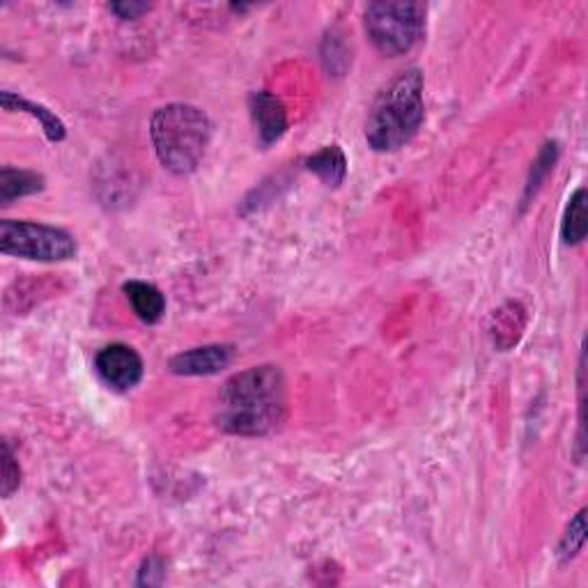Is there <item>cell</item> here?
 Masks as SVG:
<instances>
[{
  "mask_svg": "<svg viewBox=\"0 0 588 588\" xmlns=\"http://www.w3.org/2000/svg\"><path fill=\"white\" fill-rule=\"evenodd\" d=\"M288 419V382L278 366L232 375L219 393V425L228 435L265 437Z\"/></svg>",
  "mask_w": 588,
  "mask_h": 588,
  "instance_id": "obj_1",
  "label": "cell"
},
{
  "mask_svg": "<svg viewBox=\"0 0 588 588\" xmlns=\"http://www.w3.org/2000/svg\"><path fill=\"white\" fill-rule=\"evenodd\" d=\"M423 88L421 69H407L379 92L366 120V141L375 152L400 150L419 134L425 115Z\"/></svg>",
  "mask_w": 588,
  "mask_h": 588,
  "instance_id": "obj_2",
  "label": "cell"
},
{
  "mask_svg": "<svg viewBox=\"0 0 588 588\" xmlns=\"http://www.w3.org/2000/svg\"><path fill=\"white\" fill-rule=\"evenodd\" d=\"M150 136L161 166L173 175H191L203 161L212 122L191 104H168L152 115Z\"/></svg>",
  "mask_w": 588,
  "mask_h": 588,
  "instance_id": "obj_3",
  "label": "cell"
},
{
  "mask_svg": "<svg viewBox=\"0 0 588 588\" xmlns=\"http://www.w3.org/2000/svg\"><path fill=\"white\" fill-rule=\"evenodd\" d=\"M370 42L384 56H402L421 42L425 33V5L423 3H370L363 14Z\"/></svg>",
  "mask_w": 588,
  "mask_h": 588,
  "instance_id": "obj_4",
  "label": "cell"
},
{
  "mask_svg": "<svg viewBox=\"0 0 588 588\" xmlns=\"http://www.w3.org/2000/svg\"><path fill=\"white\" fill-rule=\"evenodd\" d=\"M0 251L23 260L63 262L76 255V242L69 232L60 228L5 219L0 223Z\"/></svg>",
  "mask_w": 588,
  "mask_h": 588,
  "instance_id": "obj_5",
  "label": "cell"
},
{
  "mask_svg": "<svg viewBox=\"0 0 588 588\" xmlns=\"http://www.w3.org/2000/svg\"><path fill=\"white\" fill-rule=\"evenodd\" d=\"M95 366L104 382L108 386H113L115 391L134 389L143 377V359L138 357L134 347L122 343L104 347V350L97 354Z\"/></svg>",
  "mask_w": 588,
  "mask_h": 588,
  "instance_id": "obj_6",
  "label": "cell"
},
{
  "mask_svg": "<svg viewBox=\"0 0 588 588\" xmlns=\"http://www.w3.org/2000/svg\"><path fill=\"white\" fill-rule=\"evenodd\" d=\"M235 359V347L232 345H205L193 347V350L175 354L168 361L170 373L184 377H200V375H216L223 368H228Z\"/></svg>",
  "mask_w": 588,
  "mask_h": 588,
  "instance_id": "obj_7",
  "label": "cell"
},
{
  "mask_svg": "<svg viewBox=\"0 0 588 588\" xmlns=\"http://www.w3.org/2000/svg\"><path fill=\"white\" fill-rule=\"evenodd\" d=\"M249 108L255 127H258V138L262 145H272L285 134V129H288V113H285V106L274 95H269V92H253L249 97Z\"/></svg>",
  "mask_w": 588,
  "mask_h": 588,
  "instance_id": "obj_8",
  "label": "cell"
},
{
  "mask_svg": "<svg viewBox=\"0 0 588 588\" xmlns=\"http://www.w3.org/2000/svg\"><path fill=\"white\" fill-rule=\"evenodd\" d=\"M125 294L129 299L134 313L147 324H157L166 313V299L154 285L145 281H129L125 283Z\"/></svg>",
  "mask_w": 588,
  "mask_h": 588,
  "instance_id": "obj_9",
  "label": "cell"
},
{
  "mask_svg": "<svg viewBox=\"0 0 588 588\" xmlns=\"http://www.w3.org/2000/svg\"><path fill=\"white\" fill-rule=\"evenodd\" d=\"M0 102H3L5 111H10V113L12 111H26V113L33 115V118L40 120V125H42L44 134H46V138H49V141L58 143V141H63V138H65L67 131H65L63 120H60L53 111H49L46 106L28 102V99L14 95V92H10V90H5L3 95H0Z\"/></svg>",
  "mask_w": 588,
  "mask_h": 588,
  "instance_id": "obj_10",
  "label": "cell"
},
{
  "mask_svg": "<svg viewBox=\"0 0 588 588\" xmlns=\"http://www.w3.org/2000/svg\"><path fill=\"white\" fill-rule=\"evenodd\" d=\"M44 189V177L33 170H19L5 166L0 170V200L3 205H10L12 200L33 196Z\"/></svg>",
  "mask_w": 588,
  "mask_h": 588,
  "instance_id": "obj_11",
  "label": "cell"
},
{
  "mask_svg": "<svg viewBox=\"0 0 588 588\" xmlns=\"http://www.w3.org/2000/svg\"><path fill=\"white\" fill-rule=\"evenodd\" d=\"M306 168L320 177L327 187H340L347 175V159L338 145H327L306 159Z\"/></svg>",
  "mask_w": 588,
  "mask_h": 588,
  "instance_id": "obj_12",
  "label": "cell"
},
{
  "mask_svg": "<svg viewBox=\"0 0 588 588\" xmlns=\"http://www.w3.org/2000/svg\"><path fill=\"white\" fill-rule=\"evenodd\" d=\"M586 189H577L575 196L570 198V205L566 210V219H563V228H561V235H563V242L575 246V244H582L584 237H586Z\"/></svg>",
  "mask_w": 588,
  "mask_h": 588,
  "instance_id": "obj_13",
  "label": "cell"
},
{
  "mask_svg": "<svg viewBox=\"0 0 588 588\" xmlns=\"http://www.w3.org/2000/svg\"><path fill=\"white\" fill-rule=\"evenodd\" d=\"M584 543H586V510H579L575 520L568 524V529L561 538V545H559L561 563H568L570 559H575V556L582 552Z\"/></svg>",
  "mask_w": 588,
  "mask_h": 588,
  "instance_id": "obj_14",
  "label": "cell"
},
{
  "mask_svg": "<svg viewBox=\"0 0 588 588\" xmlns=\"http://www.w3.org/2000/svg\"><path fill=\"white\" fill-rule=\"evenodd\" d=\"M556 157H559V145H556V143H547V145L543 147V152L538 154L536 164H533V168H531L529 184H526V198H529L531 193H536V191H538L540 182H543L545 177H547L549 170L554 168Z\"/></svg>",
  "mask_w": 588,
  "mask_h": 588,
  "instance_id": "obj_15",
  "label": "cell"
},
{
  "mask_svg": "<svg viewBox=\"0 0 588 588\" xmlns=\"http://www.w3.org/2000/svg\"><path fill=\"white\" fill-rule=\"evenodd\" d=\"M19 483H21L19 462L17 458H14L10 444L3 441V497H12Z\"/></svg>",
  "mask_w": 588,
  "mask_h": 588,
  "instance_id": "obj_16",
  "label": "cell"
},
{
  "mask_svg": "<svg viewBox=\"0 0 588 588\" xmlns=\"http://www.w3.org/2000/svg\"><path fill=\"white\" fill-rule=\"evenodd\" d=\"M164 575H166V570H164V563H161L157 556H150V559H147L145 563H143V568H141V577H138V584L141 586H154V584H161L164 582Z\"/></svg>",
  "mask_w": 588,
  "mask_h": 588,
  "instance_id": "obj_17",
  "label": "cell"
},
{
  "mask_svg": "<svg viewBox=\"0 0 588 588\" xmlns=\"http://www.w3.org/2000/svg\"><path fill=\"white\" fill-rule=\"evenodd\" d=\"M150 10V5L147 3H113L111 5V12L115 14L118 19H138L141 14H145Z\"/></svg>",
  "mask_w": 588,
  "mask_h": 588,
  "instance_id": "obj_18",
  "label": "cell"
}]
</instances>
